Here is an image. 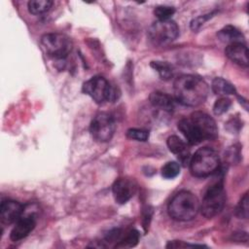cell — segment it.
<instances>
[{
  "instance_id": "cell-1",
  "label": "cell",
  "mask_w": 249,
  "mask_h": 249,
  "mask_svg": "<svg viewBox=\"0 0 249 249\" xmlns=\"http://www.w3.org/2000/svg\"><path fill=\"white\" fill-rule=\"evenodd\" d=\"M174 96L180 104L196 107L202 104L209 92L207 83L196 75H182L178 77L173 86Z\"/></svg>"
},
{
  "instance_id": "cell-2",
  "label": "cell",
  "mask_w": 249,
  "mask_h": 249,
  "mask_svg": "<svg viewBox=\"0 0 249 249\" xmlns=\"http://www.w3.org/2000/svg\"><path fill=\"white\" fill-rule=\"evenodd\" d=\"M198 210V198L189 191L177 193L167 207L169 216L176 221H190L196 216Z\"/></svg>"
},
{
  "instance_id": "cell-3",
  "label": "cell",
  "mask_w": 249,
  "mask_h": 249,
  "mask_svg": "<svg viewBox=\"0 0 249 249\" xmlns=\"http://www.w3.org/2000/svg\"><path fill=\"white\" fill-rule=\"evenodd\" d=\"M190 169L196 177H207L213 174L220 165L218 154L211 148L198 149L190 160Z\"/></svg>"
},
{
  "instance_id": "cell-4",
  "label": "cell",
  "mask_w": 249,
  "mask_h": 249,
  "mask_svg": "<svg viewBox=\"0 0 249 249\" xmlns=\"http://www.w3.org/2000/svg\"><path fill=\"white\" fill-rule=\"evenodd\" d=\"M226 203V192L222 181H218L211 185L205 192L199 210L205 218H213L217 216L224 208Z\"/></svg>"
},
{
  "instance_id": "cell-5",
  "label": "cell",
  "mask_w": 249,
  "mask_h": 249,
  "mask_svg": "<svg viewBox=\"0 0 249 249\" xmlns=\"http://www.w3.org/2000/svg\"><path fill=\"white\" fill-rule=\"evenodd\" d=\"M190 128L195 138L200 143L204 140H214L218 136V127L213 118L203 112H194L189 118Z\"/></svg>"
},
{
  "instance_id": "cell-6",
  "label": "cell",
  "mask_w": 249,
  "mask_h": 249,
  "mask_svg": "<svg viewBox=\"0 0 249 249\" xmlns=\"http://www.w3.org/2000/svg\"><path fill=\"white\" fill-rule=\"evenodd\" d=\"M46 53L53 59L65 58L72 49L70 39L61 33H47L41 38Z\"/></svg>"
},
{
  "instance_id": "cell-7",
  "label": "cell",
  "mask_w": 249,
  "mask_h": 249,
  "mask_svg": "<svg viewBox=\"0 0 249 249\" xmlns=\"http://www.w3.org/2000/svg\"><path fill=\"white\" fill-rule=\"evenodd\" d=\"M179 35V27L171 19L157 20L148 30L150 41L156 46H163L173 42Z\"/></svg>"
},
{
  "instance_id": "cell-8",
  "label": "cell",
  "mask_w": 249,
  "mask_h": 249,
  "mask_svg": "<svg viewBox=\"0 0 249 249\" xmlns=\"http://www.w3.org/2000/svg\"><path fill=\"white\" fill-rule=\"evenodd\" d=\"M83 91L98 104L116 98L114 89L109 82L101 76H94L84 83Z\"/></svg>"
},
{
  "instance_id": "cell-9",
  "label": "cell",
  "mask_w": 249,
  "mask_h": 249,
  "mask_svg": "<svg viewBox=\"0 0 249 249\" xmlns=\"http://www.w3.org/2000/svg\"><path fill=\"white\" fill-rule=\"evenodd\" d=\"M116 130V124L113 117L105 112L96 114L89 125V131L92 138L98 142H108L112 139Z\"/></svg>"
},
{
  "instance_id": "cell-10",
  "label": "cell",
  "mask_w": 249,
  "mask_h": 249,
  "mask_svg": "<svg viewBox=\"0 0 249 249\" xmlns=\"http://www.w3.org/2000/svg\"><path fill=\"white\" fill-rule=\"evenodd\" d=\"M135 190V184L127 178H120L116 180L112 186L114 198L119 204H124L127 202L133 196Z\"/></svg>"
},
{
  "instance_id": "cell-11",
  "label": "cell",
  "mask_w": 249,
  "mask_h": 249,
  "mask_svg": "<svg viewBox=\"0 0 249 249\" xmlns=\"http://www.w3.org/2000/svg\"><path fill=\"white\" fill-rule=\"evenodd\" d=\"M23 206L16 200H4L0 206V220L4 225L16 223L22 215Z\"/></svg>"
},
{
  "instance_id": "cell-12",
  "label": "cell",
  "mask_w": 249,
  "mask_h": 249,
  "mask_svg": "<svg viewBox=\"0 0 249 249\" xmlns=\"http://www.w3.org/2000/svg\"><path fill=\"white\" fill-rule=\"evenodd\" d=\"M36 220L33 215L20 217L14 226L10 233L12 241H18L26 237L35 228Z\"/></svg>"
},
{
  "instance_id": "cell-13",
  "label": "cell",
  "mask_w": 249,
  "mask_h": 249,
  "mask_svg": "<svg viewBox=\"0 0 249 249\" xmlns=\"http://www.w3.org/2000/svg\"><path fill=\"white\" fill-rule=\"evenodd\" d=\"M226 55L236 64L247 67L249 60H248V50L245 43H234L228 45L225 50Z\"/></svg>"
},
{
  "instance_id": "cell-14",
  "label": "cell",
  "mask_w": 249,
  "mask_h": 249,
  "mask_svg": "<svg viewBox=\"0 0 249 249\" xmlns=\"http://www.w3.org/2000/svg\"><path fill=\"white\" fill-rule=\"evenodd\" d=\"M167 147L171 153H173L178 157L179 160L184 165L190 162L191 156H190V151L187 147V144L178 136L176 135L169 136L167 138Z\"/></svg>"
},
{
  "instance_id": "cell-15",
  "label": "cell",
  "mask_w": 249,
  "mask_h": 249,
  "mask_svg": "<svg viewBox=\"0 0 249 249\" xmlns=\"http://www.w3.org/2000/svg\"><path fill=\"white\" fill-rule=\"evenodd\" d=\"M149 100L154 107L166 112H171L175 106L174 99L170 95L161 91L152 92L149 96Z\"/></svg>"
},
{
  "instance_id": "cell-16",
  "label": "cell",
  "mask_w": 249,
  "mask_h": 249,
  "mask_svg": "<svg viewBox=\"0 0 249 249\" xmlns=\"http://www.w3.org/2000/svg\"><path fill=\"white\" fill-rule=\"evenodd\" d=\"M218 38L228 45L234 43H245L243 34L234 26L227 25L217 33Z\"/></svg>"
},
{
  "instance_id": "cell-17",
  "label": "cell",
  "mask_w": 249,
  "mask_h": 249,
  "mask_svg": "<svg viewBox=\"0 0 249 249\" xmlns=\"http://www.w3.org/2000/svg\"><path fill=\"white\" fill-rule=\"evenodd\" d=\"M211 88L213 92L218 95H229L236 93L235 88L223 78H215L212 81Z\"/></svg>"
},
{
  "instance_id": "cell-18",
  "label": "cell",
  "mask_w": 249,
  "mask_h": 249,
  "mask_svg": "<svg viewBox=\"0 0 249 249\" xmlns=\"http://www.w3.org/2000/svg\"><path fill=\"white\" fill-rule=\"evenodd\" d=\"M140 234L136 230H129L124 235L121 236L118 243L115 245L116 247L122 248H130L134 247L139 241Z\"/></svg>"
},
{
  "instance_id": "cell-19",
  "label": "cell",
  "mask_w": 249,
  "mask_h": 249,
  "mask_svg": "<svg viewBox=\"0 0 249 249\" xmlns=\"http://www.w3.org/2000/svg\"><path fill=\"white\" fill-rule=\"evenodd\" d=\"M53 6L51 0H31L27 4V8L32 15H41L48 12Z\"/></svg>"
},
{
  "instance_id": "cell-20",
  "label": "cell",
  "mask_w": 249,
  "mask_h": 249,
  "mask_svg": "<svg viewBox=\"0 0 249 249\" xmlns=\"http://www.w3.org/2000/svg\"><path fill=\"white\" fill-rule=\"evenodd\" d=\"M151 67L154 68L162 80H169L173 76V70L170 64L164 61H152Z\"/></svg>"
},
{
  "instance_id": "cell-21",
  "label": "cell",
  "mask_w": 249,
  "mask_h": 249,
  "mask_svg": "<svg viewBox=\"0 0 249 249\" xmlns=\"http://www.w3.org/2000/svg\"><path fill=\"white\" fill-rule=\"evenodd\" d=\"M180 173V164L176 161H168L161 168V175L166 179H173Z\"/></svg>"
},
{
  "instance_id": "cell-22",
  "label": "cell",
  "mask_w": 249,
  "mask_h": 249,
  "mask_svg": "<svg viewBox=\"0 0 249 249\" xmlns=\"http://www.w3.org/2000/svg\"><path fill=\"white\" fill-rule=\"evenodd\" d=\"M249 198H248V193H245L243 196L240 198L236 208H235V215L240 219H247L249 214Z\"/></svg>"
},
{
  "instance_id": "cell-23",
  "label": "cell",
  "mask_w": 249,
  "mask_h": 249,
  "mask_svg": "<svg viewBox=\"0 0 249 249\" xmlns=\"http://www.w3.org/2000/svg\"><path fill=\"white\" fill-rule=\"evenodd\" d=\"M174 13H175V9L169 6H158L154 10V14L158 18V20L170 19L171 16H173Z\"/></svg>"
},
{
  "instance_id": "cell-24",
  "label": "cell",
  "mask_w": 249,
  "mask_h": 249,
  "mask_svg": "<svg viewBox=\"0 0 249 249\" xmlns=\"http://www.w3.org/2000/svg\"><path fill=\"white\" fill-rule=\"evenodd\" d=\"M231 105V99H229L226 96H222L219 99H217L216 102L214 103L213 112L215 115H222L230 109Z\"/></svg>"
},
{
  "instance_id": "cell-25",
  "label": "cell",
  "mask_w": 249,
  "mask_h": 249,
  "mask_svg": "<svg viewBox=\"0 0 249 249\" xmlns=\"http://www.w3.org/2000/svg\"><path fill=\"white\" fill-rule=\"evenodd\" d=\"M126 136L132 140L146 141L149 138V132L142 128H130L126 131Z\"/></svg>"
},
{
  "instance_id": "cell-26",
  "label": "cell",
  "mask_w": 249,
  "mask_h": 249,
  "mask_svg": "<svg viewBox=\"0 0 249 249\" xmlns=\"http://www.w3.org/2000/svg\"><path fill=\"white\" fill-rule=\"evenodd\" d=\"M202 245H196V244H189V243H186V242H183V241H178V240H175V241H170L166 247L167 248H185V247H201Z\"/></svg>"
},
{
  "instance_id": "cell-27",
  "label": "cell",
  "mask_w": 249,
  "mask_h": 249,
  "mask_svg": "<svg viewBox=\"0 0 249 249\" xmlns=\"http://www.w3.org/2000/svg\"><path fill=\"white\" fill-rule=\"evenodd\" d=\"M209 18V17H206V16H201V17H198L196 18H195L194 20H192L191 22V28L194 30V31H196L200 28V26Z\"/></svg>"
}]
</instances>
